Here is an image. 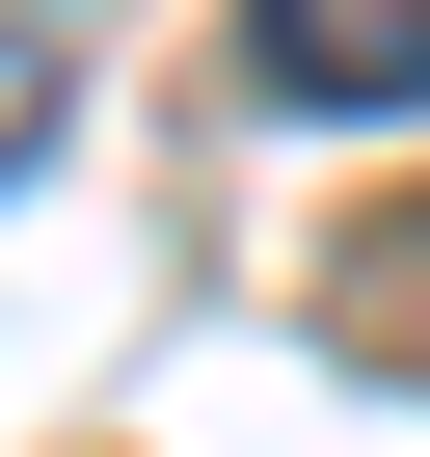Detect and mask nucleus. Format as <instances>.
<instances>
[{"instance_id":"nucleus-2","label":"nucleus","mask_w":430,"mask_h":457,"mask_svg":"<svg viewBox=\"0 0 430 457\" xmlns=\"http://www.w3.org/2000/svg\"><path fill=\"white\" fill-rule=\"evenodd\" d=\"M54 108H81V81H54V28H28V0H0V188L54 162Z\"/></svg>"},{"instance_id":"nucleus-1","label":"nucleus","mask_w":430,"mask_h":457,"mask_svg":"<svg viewBox=\"0 0 430 457\" xmlns=\"http://www.w3.org/2000/svg\"><path fill=\"white\" fill-rule=\"evenodd\" d=\"M269 108H430V0H243Z\"/></svg>"}]
</instances>
